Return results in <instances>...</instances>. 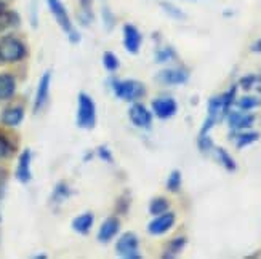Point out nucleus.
<instances>
[{"label":"nucleus","instance_id":"nucleus-17","mask_svg":"<svg viewBox=\"0 0 261 259\" xmlns=\"http://www.w3.org/2000/svg\"><path fill=\"white\" fill-rule=\"evenodd\" d=\"M16 93V80L10 74H0V101H8Z\"/></svg>","mask_w":261,"mask_h":259},{"label":"nucleus","instance_id":"nucleus-40","mask_svg":"<svg viewBox=\"0 0 261 259\" xmlns=\"http://www.w3.org/2000/svg\"><path fill=\"white\" fill-rule=\"evenodd\" d=\"M5 10H7V5H5V2H2V0H0V15H2Z\"/></svg>","mask_w":261,"mask_h":259},{"label":"nucleus","instance_id":"nucleus-31","mask_svg":"<svg viewBox=\"0 0 261 259\" xmlns=\"http://www.w3.org/2000/svg\"><path fill=\"white\" fill-rule=\"evenodd\" d=\"M161 7H162V10L165 11V13H167L170 18H173V19H185V18H186L185 11L181 10V8H178V7H175L173 4L164 2Z\"/></svg>","mask_w":261,"mask_h":259},{"label":"nucleus","instance_id":"nucleus-32","mask_svg":"<svg viewBox=\"0 0 261 259\" xmlns=\"http://www.w3.org/2000/svg\"><path fill=\"white\" fill-rule=\"evenodd\" d=\"M101 19H103V24L108 31H112L116 26V16L114 13L111 11V8L108 7H103V10H101Z\"/></svg>","mask_w":261,"mask_h":259},{"label":"nucleus","instance_id":"nucleus-7","mask_svg":"<svg viewBox=\"0 0 261 259\" xmlns=\"http://www.w3.org/2000/svg\"><path fill=\"white\" fill-rule=\"evenodd\" d=\"M50 85H51V72L47 71L40 77L37 90H36V98H34V112H36V114H39L45 107V104H47L48 96H50Z\"/></svg>","mask_w":261,"mask_h":259},{"label":"nucleus","instance_id":"nucleus-29","mask_svg":"<svg viewBox=\"0 0 261 259\" xmlns=\"http://www.w3.org/2000/svg\"><path fill=\"white\" fill-rule=\"evenodd\" d=\"M236 95H237V87H231L228 92H226L224 95H221L223 98V110H224V117L229 114V110L232 107V104L236 103Z\"/></svg>","mask_w":261,"mask_h":259},{"label":"nucleus","instance_id":"nucleus-23","mask_svg":"<svg viewBox=\"0 0 261 259\" xmlns=\"http://www.w3.org/2000/svg\"><path fill=\"white\" fill-rule=\"evenodd\" d=\"M19 24V16L15 11H4L2 15H0V32L2 31H7L10 27H15Z\"/></svg>","mask_w":261,"mask_h":259},{"label":"nucleus","instance_id":"nucleus-13","mask_svg":"<svg viewBox=\"0 0 261 259\" xmlns=\"http://www.w3.org/2000/svg\"><path fill=\"white\" fill-rule=\"evenodd\" d=\"M228 117V123L232 130L242 131V130H248L255 122V116L250 114V112L245 110H229V114L226 116Z\"/></svg>","mask_w":261,"mask_h":259},{"label":"nucleus","instance_id":"nucleus-12","mask_svg":"<svg viewBox=\"0 0 261 259\" xmlns=\"http://www.w3.org/2000/svg\"><path fill=\"white\" fill-rule=\"evenodd\" d=\"M31 165H32V152L29 149H24L19 154L18 165H16V173H15L16 179L21 184H28L32 179Z\"/></svg>","mask_w":261,"mask_h":259},{"label":"nucleus","instance_id":"nucleus-2","mask_svg":"<svg viewBox=\"0 0 261 259\" xmlns=\"http://www.w3.org/2000/svg\"><path fill=\"white\" fill-rule=\"evenodd\" d=\"M77 127L93 130L96 127V104L88 93L81 92L77 99Z\"/></svg>","mask_w":261,"mask_h":259},{"label":"nucleus","instance_id":"nucleus-42","mask_svg":"<svg viewBox=\"0 0 261 259\" xmlns=\"http://www.w3.org/2000/svg\"><path fill=\"white\" fill-rule=\"evenodd\" d=\"M256 85H258V92L261 93V78H259V80H258V83H256Z\"/></svg>","mask_w":261,"mask_h":259},{"label":"nucleus","instance_id":"nucleus-41","mask_svg":"<svg viewBox=\"0 0 261 259\" xmlns=\"http://www.w3.org/2000/svg\"><path fill=\"white\" fill-rule=\"evenodd\" d=\"M34 257H37V259L43 257V259H45V257H47V254H36V256H34Z\"/></svg>","mask_w":261,"mask_h":259},{"label":"nucleus","instance_id":"nucleus-4","mask_svg":"<svg viewBox=\"0 0 261 259\" xmlns=\"http://www.w3.org/2000/svg\"><path fill=\"white\" fill-rule=\"evenodd\" d=\"M28 54L26 45L15 36L0 37V61L2 63H18L24 60Z\"/></svg>","mask_w":261,"mask_h":259},{"label":"nucleus","instance_id":"nucleus-25","mask_svg":"<svg viewBox=\"0 0 261 259\" xmlns=\"http://www.w3.org/2000/svg\"><path fill=\"white\" fill-rule=\"evenodd\" d=\"M259 104H261V99L256 98V96H242V98H239L236 101V106L239 107L241 110H245V112L258 107Z\"/></svg>","mask_w":261,"mask_h":259},{"label":"nucleus","instance_id":"nucleus-36","mask_svg":"<svg viewBox=\"0 0 261 259\" xmlns=\"http://www.w3.org/2000/svg\"><path fill=\"white\" fill-rule=\"evenodd\" d=\"M95 19L93 16V11H85V10H81V13H79V21H81V24L84 26H90L92 24V21Z\"/></svg>","mask_w":261,"mask_h":259},{"label":"nucleus","instance_id":"nucleus-43","mask_svg":"<svg viewBox=\"0 0 261 259\" xmlns=\"http://www.w3.org/2000/svg\"><path fill=\"white\" fill-rule=\"evenodd\" d=\"M0 221H2V215H0Z\"/></svg>","mask_w":261,"mask_h":259},{"label":"nucleus","instance_id":"nucleus-33","mask_svg":"<svg viewBox=\"0 0 261 259\" xmlns=\"http://www.w3.org/2000/svg\"><path fill=\"white\" fill-rule=\"evenodd\" d=\"M197 146H199V151L207 154L213 149V141L210 139L208 134H205V136H199L197 138Z\"/></svg>","mask_w":261,"mask_h":259},{"label":"nucleus","instance_id":"nucleus-15","mask_svg":"<svg viewBox=\"0 0 261 259\" xmlns=\"http://www.w3.org/2000/svg\"><path fill=\"white\" fill-rule=\"evenodd\" d=\"M22 120H24V109L21 106L7 107L2 112V116H0V122L7 127H18V125H21Z\"/></svg>","mask_w":261,"mask_h":259},{"label":"nucleus","instance_id":"nucleus-22","mask_svg":"<svg viewBox=\"0 0 261 259\" xmlns=\"http://www.w3.org/2000/svg\"><path fill=\"white\" fill-rule=\"evenodd\" d=\"M215 149V154H217V159L218 162L226 168L228 171H236L237 170V163L234 162V159L231 157V154L223 149V148H213Z\"/></svg>","mask_w":261,"mask_h":259},{"label":"nucleus","instance_id":"nucleus-34","mask_svg":"<svg viewBox=\"0 0 261 259\" xmlns=\"http://www.w3.org/2000/svg\"><path fill=\"white\" fill-rule=\"evenodd\" d=\"M258 80H259V77L258 75H255V74H250V75H244L242 78H241V82H239V85L244 88V90H252L256 83H258Z\"/></svg>","mask_w":261,"mask_h":259},{"label":"nucleus","instance_id":"nucleus-19","mask_svg":"<svg viewBox=\"0 0 261 259\" xmlns=\"http://www.w3.org/2000/svg\"><path fill=\"white\" fill-rule=\"evenodd\" d=\"M207 117L213 119L218 123V120H221L224 117V110H223V98L221 96H213L208 101V112Z\"/></svg>","mask_w":261,"mask_h":259},{"label":"nucleus","instance_id":"nucleus-6","mask_svg":"<svg viewBox=\"0 0 261 259\" xmlns=\"http://www.w3.org/2000/svg\"><path fill=\"white\" fill-rule=\"evenodd\" d=\"M128 119L136 128L149 130L152 127V112L141 103H135L128 109Z\"/></svg>","mask_w":261,"mask_h":259},{"label":"nucleus","instance_id":"nucleus-9","mask_svg":"<svg viewBox=\"0 0 261 259\" xmlns=\"http://www.w3.org/2000/svg\"><path fill=\"white\" fill-rule=\"evenodd\" d=\"M155 80L162 85H185L189 80V72L183 67H173V69H164L155 75Z\"/></svg>","mask_w":261,"mask_h":259},{"label":"nucleus","instance_id":"nucleus-38","mask_svg":"<svg viewBox=\"0 0 261 259\" xmlns=\"http://www.w3.org/2000/svg\"><path fill=\"white\" fill-rule=\"evenodd\" d=\"M252 51H255V53H261V39H258L253 45H252V48H250Z\"/></svg>","mask_w":261,"mask_h":259},{"label":"nucleus","instance_id":"nucleus-21","mask_svg":"<svg viewBox=\"0 0 261 259\" xmlns=\"http://www.w3.org/2000/svg\"><path fill=\"white\" fill-rule=\"evenodd\" d=\"M259 139V134L256 131H245L242 130L241 133L236 134V148L237 149H244L247 146H250Z\"/></svg>","mask_w":261,"mask_h":259},{"label":"nucleus","instance_id":"nucleus-35","mask_svg":"<svg viewBox=\"0 0 261 259\" xmlns=\"http://www.w3.org/2000/svg\"><path fill=\"white\" fill-rule=\"evenodd\" d=\"M96 155H98V159H101L106 163H114V157H112V152H111V149L106 148V146H99V148L96 149Z\"/></svg>","mask_w":261,"mask_h":259},{"label":"nucleus","instance_id":"nucleus-14","mask_svg":"<svg viewBox=\"0 0 261 259\" xmlns=\"http://www.w3.org/2000/svg\"><path fill=\"white\" fill-rule=\"evenodd\" d=\"M119 229H120V221L117 218L111 216V218L105 219V222L101 224L99 231H98V242H101V243L111 242L117 235Z\"/></svg>","mask_w":261,"mask_h":259},{"label":"nucleus","instance_id":"nucleus-1","mask_svg":"<svg viewBox=\"0 0 261 259\" xmlns=\"http://www.w3.org/2000/svg\"><path fill=\"white\" fill-rule=\"evenodd\" d=\"M47 5H48V10L53 15L55 21L58 22V26L66 34L67 40H69L71 43L81 42V34H79V31L74 27L72 19L69 16V11H67V8L64 7V4L61 2V0H47Z\"/></svg>","mask_w":261,"mask_h":259},{"label":"nucleus","instance_id":"nucleus-18","mask_svg":"<svg viewBox=\"0 0 261 259\" xmlns=\"http://www.w3.org/2000/svg\"><path fill=\"white\" fill-rule=\"evenodd\" d=\"M72 195V190L69 187V184L64 183V181H60L53 187V192H51V197H50V202L51 205H61L64 202Z\"/></svg>","mask_w":261,"mask_h":259},{"label":"nucleus","instance_id":"nucleus-24","mask_svg":"<svg viewBox=\"0 0 261 259\" xmlns=\"http://www.w3.org/2000/svg\"><path fill=\"white\" fill-rule=\"evenodd\" d=\"M168 208H170V204H168V200L164 197H155L151 200V204H149V213L152 216L162 215V213L168 211Z\"/></svg>","mask_w":261,"mask_h":259},{"label":"nucleus","instance_id":"nucleus-26","mask_svg":"<svg viewBox=\"0 0 261 259\" xmlns=\"http://www.w3.org/2000/svg\"><path fill=\"white\" fill-rule=\"evenodd\" d=\"M103 66H105V69L108 72H116L120 67V61L117 58V54L112 53V51H105V54H103Z\"/></svg>","mask_w":261,"mask_h":259},{"label":"nucleus","instance_id":"nucleus-27","mask_svg":"<svg viewBox=\"0 0 261 259\" xmlns=\"http://www.w3.org/2000/svg\"><path fill=\"white\" fill-rule=\"evenodd\" d=\"M173 60H176V51L172 47H164L155 51V63H159V64L170 63Z\"/></svg>","mask_w":261,"mask_h":259},{"label":"nucleus","instance_id":"nucleus-11","mask_svg":"<svg viewBox=\"0 0 261 259\" xmlns=\"http://www.w3.org/2000/svg\"><path fill=\"white\" fill-rule=\"evenodd\" d=\"M122 40H123V47L132 54H136L141 50V43H143V36L140 29L133 26V24H125L123 26V34H122Z\"/></svg>","mask_w":261,"mask_h":259},{"label":"nucleus","instance_id":"nucleus-16","mask_svg":"<svg viewBox=\"0 0 261 259\" xmlns=\"http://www.w3.org/2000/svg\"><path fill=\"white\" fill-rule=\"evenodd\" d=\"M93 224H95V216L92 215V213H82V215H79L72 219L71 226L77 234L87 235L90 231H92Z\"/></svg>","mask_w":261,"mask_h":259},{"label":"nucleus","instance_id":"nucleus-3","mask_svg":"<svg viewBox=\"0 0 261 259\" xmlns=\"http://www.w3.org/2000/svg\"><path fill=\"white\" fill-rule=\"evenodd\" d=\"M111 88L114 90V95L122 99L128 101V103H135L140 98L146 95V87L144 83L138 80H132V78H125V80H119V78H112Z\"/></svg>","mask_w":261,"mask_h":259},{"label":"nucleus","instance_id":"nucleus-28","mask_svg":"<svg viewBox=\"0 0 261 259\" xmlns=\"http://www.w3.org/2000/svg\"><path fill=\"white\" fill-rule=\"evenodd\" d=\"M181 184H183V178H181V171L173 170L172 173H170L168 179H167V189L170 190V192L176 194V192H179Z\"/></svg>","mask_w":261,"mask_h":259},{"label":"nucleus","instance_id":"nucleus-20","mask_svg":"<svg viewBox=\"0 0 261 259\" xmlns=\"http://www.w3.org/2000/svg\"><path fill=\"white\" fill-rule=\"evenodd\" d=\"M186 243H188L186 237H176V239H173L172 242H170V243L167 245L165 253L162 254V257H165V259L176 257L181 251H183V248L186 246Z\"/></svg>","mask_w":261,"mask_h":259},{"label":"nucleus","instance_id":"nucleus-39","mask_svg":"<svg viewBox=\"0 0 261 259\" xmlns=\"http://www.w3.org/2000/svg\"><path fill=\"white\" fill-rule=\"evenodd\" d=\"M5 178V171H4V168L2 166H0V189H4L2 187V179Z\"/></svg>","mask_w":261,"mask_h":259},{"label":"nucleus","instance_id":"nucleus-8","mask_svg":"<svg viewBox=\"0 0 261 259\" xmlns=\"http://www.w3.org/2000/svg\"><path fill=\"white\" fill-rule=\"evenodd\" d=\"M175 221H176L175 213L165 211L162 215H157L149 224H147V232L151 235H164L175 226Z\"/></svg>","mask_w":261,"mask_h":259},{"label":"nucleus","instance_id":"nucleus-37","mask_svg":"<svg viewBox=\"0 0 261 259\" xmlns=\"http://www.w3.org/2000/svg\"><path fill=\"white\" fill-rule=\"evenodd\" d=\"M79 4H81V10L92 11V4H93V0H79Z\"/></svg>","mask_w":261,"mask_h":259},{"label":"nucleus","instance_id":"nucleus-30","mask_svg":"<svg viewBox=\"0 0 261 259\" xmlns=\"http://www.w3.org/2000/svg\"><path fill=\"white\" fill-rule=\"evenodd\" d=\"M15 152V146L10 142V139L4 133H0V159H7Z\"/></svg>","mask_w":261,"mask_h":259},{"label":"nucleus","instance_id":"nucleus-10","mask_svg":"<svg viewBox=\"0 0 261 259\" xmlns=\"http://www.w3.org/2000/svg\"><path fill=\"white\" fill-rule=\"evenodd\" d=\"M152 112L155 117L162 119V120L172 119L178 112V103L170 96L157 98L152 101Z\"/></svg>","mask_w":261,"mask_h":259},{"label":"nucleus","instance_id":"nucleus-5","mask_svg":"<svg viewBox=\"0 0 261 259\" xmlns=\"http://www.w3.org/2000/svg\"><path fill=\"white\" fill-rule=\"evenodd\" d=\"M116 253L125 259H140V239L133 232H123L116 243Z\"/></svg>","mask_w":261,"mask_h":259}]
</instances>
